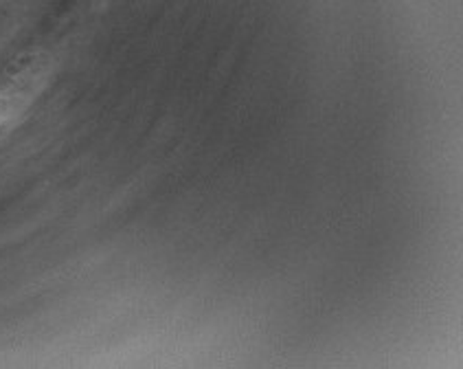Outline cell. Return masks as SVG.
Returning <instances> with one entry per match:
<instances>
[{"label":"cell","mask_w":463,"mask_h":369,"mask_svg":"<svg viewBox=\"0 0 463 369\" xmlns=\"http://www.w3.org/2000/svg\"><path fill=\"white\" fill-rule=\"evenodd\" d=\"M49 81V64L44 58H29L0 77V132L15 126L43 95Z\"/></svg>","instance_id":"obj_1"}]
</instances>
